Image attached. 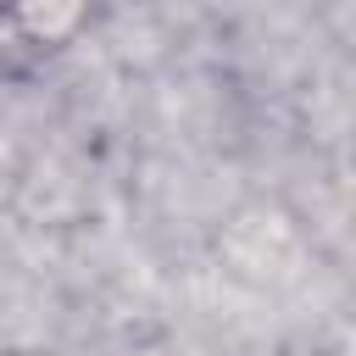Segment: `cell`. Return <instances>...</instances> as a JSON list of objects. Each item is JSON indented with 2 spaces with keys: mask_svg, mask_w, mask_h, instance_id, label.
Here are the masks:
<instances>
[{
  "mask_svg": "<svg viewBox=\"0 0 356 356\" xmlns=\"http://www.w3.org/2000/svg\"><path fill=\"white\" fill-rule=\"evenodd\" d=\"M0 11H6V28L28 61L72 50L100 22V0H0Z\"/></svg>",
  "mask_w": 356,
  "mask_h": 356,
  "instance_id": "6da1fadb",
  "label": "cell"
},
{
  "mask_svg": "<svg viewBox=\"0 0 356 356\" xmlns=\"http://www.w3.org/2000/svg\"><path fill=\"white\" fill-rule=\"evenodd\" d=\"M28 56L17 50V39H11V28H6V11H0V78H11L17 67H22Z\"/></svg>",
  "mask_w": 356,
  "mask_h": 356,
  "instance_id": "7a4b0ae2",
  "label": "cell"
}]
</instances>
